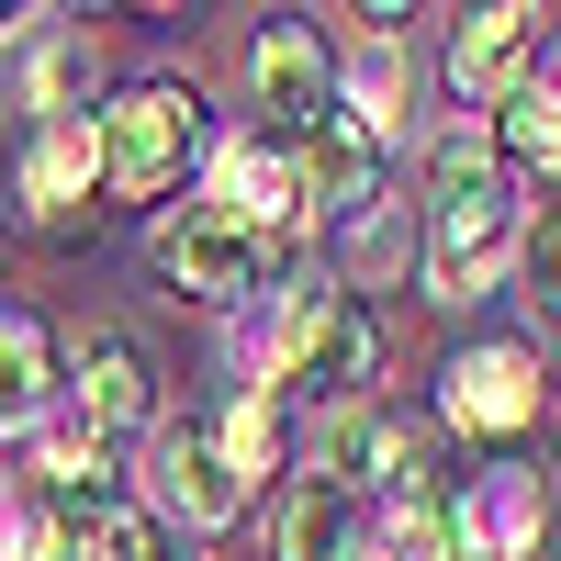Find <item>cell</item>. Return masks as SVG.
<instances>
[{"instance_id":"12","label":"cell","mask_w":561,"mask_h":561,"mask_svg":"<svg viewBox=\"0 0 561 561\" xmlns=\"http://www.w3.org/2000/svg\"><path fill=\"white\" fill-rule=\"evenodd\" d=\"M90 180H102V135H90V124H34L23 135V203L45 225H68L90 203Z\"/></svg>"},{"instance_id":"16","label":"cell","mask_w":561,"mask_h":561,"mask_svg":"<svg viewBox=\"0 0 561 561\" xmlns=\"http://www.w3.org/2000/svg\"><path fill=\"white\" fill-rule=\"evenodd\" d=\"M90 79H102V57H90V34H57L34 57V124H90L79 102H90Z\"/></svg>"},{"instance_id":"20","label":"cell","mask_w":561,"mask_h":561,"mask_svg":"<svg viewBox=\"0 0 561 561\" xmlns=\"http://www.w3.org/2000/svg\"><path fill=\"white\" fill-rule=\"evenodd\" d=\"M517 270H528V304H539V314H561V214H539V225H528V259H517Z\"/></svg>"},{"instance_id":"7","label":"cell","mask_w":561,"mask_h":561,"mask_svg":"<svg viewBox=\"0 0 561 561\" xmlns=\"http://www.w3.org/2000/svg\"><path fill=\"white\" fill-rule=\"evenodd\" d=\"M214 203L248 225V237H293V225L314 214V169L293 158V147H225V169H214Z\"/></svg>"},{"instance_id":"1","label":"cell","mask_w":561,"mask_h":561,"mask_svg":"<svg viewBox=\"0 0 561 561\" xmlns=\"http://www.w3.org/2000/svg\"><path fill=\"white\" fill-rule=\"evenodd\" d=\"M505 259H528L517 192H505V147L494 135H449L427 158V293L438 304H483Z\"/></svg>"},{"instance_id":"2","label":"cell","mask_w":561,"mask_h":561,"mask_svg":"<svg viewBox=\"0 0 561 561\" xmlns=\"http://www.w3.org/2000/svg\"><path fill=\"white\" fill-rule=\"evenodd\" d=\"M192 147H203V90H124V102L102 113V180L113 192H169L180 169H192Z\"/></svg>"},{"instance_id":"21","label":"cell","mask_w":561,"mask_h":561,"mask_svg":"<svg viewBox=\"0 0 561 561\" xmlns=\"http://www.w3.org/2000/svg\"><path fill=\"white\" fill-rule=\"evenodd\" d=\"M113 561H180L158 517H135V505H113Z\"/></svg>"},{"instance_id":"13","label":"cell","mask_w":561,"mask_h":561,"mask_svg":"<svg viewBox=\"0 0 561 561\" xmlns=\"http://www.w3.org/2000/svg\"><path fill=\"white\" fill-rule=\"evenodd\" d=\"M370 370H382V325H370L359 304H337V314L314 325V348L293 359V382H304V393H325V404L348 415V404H359V382H370Z\"/></svg>"},{"instance_id":"17","label":"cell","mask_w":561,"mask_h":561,"mask_svg":"<svg viewBox=\"0 0 561 561\" xmlns=\"http://www.w3.org/2000/svg\"><path fill=\"white\" fill-rule=\"evenodd\" d=\"M304 169H314V203H370V169H382V147H370L359 124H337L325 147H304Z\"/></svg>"},{"instance_id":"6","label":"cell","mask_w":561,"mask_h":561,"mask_svg":"<svg viewBox=\"0 0 561 561\" xmlns=\"http://www.w3.org/2000/svg\"><path fill=\"white\" fill-rule=\"evenodd\" d=\"M158 494H169V517H192V528H237L248 517V472L225 460L214 415H180V427L158 438Z\"/></svg>"},{"instance_id":"4","label":"cell","mask_w":561,"mask_h":561,"mask_svg":"<svg viewBox=\"0 0 561 561\" xmlns=\"http://www.w3.org/2000/svg\"><path fill=\"white\" fill-rule=\"evenodd\" d=\"M539 404H550V382H539V359L528 348H472V359H449V393H438V415H449V438H472V449H517L528 427H539Z\"/></svg>"},{"instance_id":"15","label":"cell","mask_w":561,"mask_h":561,"mask_svg":"<svg viewBox=\"0 0 561 561\" xmlns=\"http://www.w3.org/2000/svg\"><path fill=\"white\" fill-rule=\"evenodd\" d=\"M57 404V359H45L34 325H0V427H45Z\"/></svg>"},{"instance_id":"14","label":"cell","mask_w":561,"mask_h":561,"mask_svg":"<svg viewBox=\"0 0 561 561\" xmlns=\"http://www.w3.org/2000/svg\"><path fill=\"white\" fill-rule=\"evenodd\" d=\"M494 147L517 158V169H561V90L550 79H528V90L494 102Z\"/></svg>"},{"instance_id":"8","label":"cell","mask_w":561,"mask_h":561,"mask_svg":"<svg viewBox=\"0 0 561 561\" xmlns=\"http://www.w3.org/2000/svg\"><path fill=\"white\" fill-rule=\"evenodd\" d=\"M68 393H79V415L90 427H147V404H158V370H147V348L124 337V325H79V348H68Z\"/></svg>"},{"instance_id":"11","label":"cell","mask_w":561,"mask_h":561,"mask_svg":"<svg viewBox=\"0 0 561 561\" xmlns=\"http://www.w3.org/2000/svg\"><path fill=\"white\" fill-rule=\"evenodd\" d=\"M539 517H550L539 472H483L472 494H460V561H528Z\"/></svg>"},{"instance_id":"10","label":"cell","mask_w":561,"mask_h":561,"mask_svg":"<svg viewBox=\"0 0 561 561\" xmlns=\"http://www.w3.org/2000/svg\"><path fill=\"white\" fill-rule=\"evenodd\" d=\"M359 483H337V472H304L293 494H280V517H270V550L280 561H359L370 550V528H359Z\"/></svg>"},{"instance_id":"5","label":"cell","mask_w":561,"mask_h":561,"mask_svg":"<svg viewBox=\"0 0 561 561\" xmlns=\"http://www.w3.org/2000/svg\"><path fill=\"white\" fill-rule=\"evenodd\" d=\"M147 259L180 280V293H203V304H237V293H259V270H270V237H248L225 203H180L158 237H147Z\"/></svg>"},{"instance_id":"9","label":"cell","mask_w":561,"mask_h":561,"mask_svg":"<svg viewBox=\"0 0 561 561\" xmlns=\"http://www.w3.org/2000/svg\"><path fill=\"white\" fill-rule=\"evenodd\" d=\"M539 23L528 0H494V12H472L449 34V90L460 102H505V90H528V57H539Z\"/></svg>"},{"instance_id":"18","label":"cell","mask_w":561,"mask_h":561,"mask_svg":"<svg viewBox=\"0 0 561 561\" xmlns=\"http://www.w3.org/2000/svg\"><path fill=\"white\" fill-rule=\"evenodd\" d=\"M34 561H113V505H57Z\"/></svg>"},{"instance_id":"3","label":"cell","mask_w":561,"mask_h":561,"mask_svg":"<svg viewBox=\"0 0 561 561\" xmlns=\"http://www.w3.org/2000/svg\"><path fill=\"white\" fill-rule=\"evenodd\" d=\"M248 79H259V113H270V147H325L348 113H337V79H325V45H314V23H259V45H248Z\"/></svg>"},{"instance_id":"19","label":"cell","mask_w":561,"mask_h":561,"mask_svg":"<svg viewBox=\"0 0 561 561\" xmlns=\"http://www.w3.org/2000/svg\"><path fill=\"white\" fill-rule=\"evenodd\" d=\"M214 427H225V460H237V472L259 483V472H270V393L248 382L237 404H225V415H214Z\"/></svg>"}]
</instances>
